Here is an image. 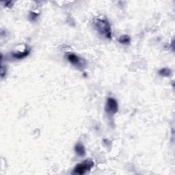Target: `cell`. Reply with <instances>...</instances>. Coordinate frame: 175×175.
Wrapping results in <instances>:
<instances>
[{
  "mask_svg": "<svg viewBox=\"0 0 175 175\" xmlns=\"http://www.w3.org/2000/svg\"><path fill=\"white\" fill-rule=\"evenodd\" d=\"M95 27L98 32L108 39H112V30L108 20L98 18L94 22Z\"/></svg>",
  "mask_w": 175,
  "mask_h": 175,
  "instance_id": "1",
  "label": "cell"
},
{
  "mask_svg": "<svg viewBox=\"0 0 175 175\" xmlns=\"http://www.w3.org/2000/svg\"><path fill=\"white\" fill-rule=\"evenodd\" d=\"M94 166V162L91 160H85L77 165L73 170V173L76 174H84L89 172Z\"/></svg>",
  "mask_w": 175,
  "mask_h": 175,
  "instance_id": "2",
  "label": "cell"
},
{
  "mask_svg": "<svg viewBox=\"0 0 175 175\" xmlns=\"http://www.w3.org/2000/svg\"><path fill=\"white\" fill-rule=\"evenodd\" d=\"M118 104L116 100L112 97H109L107 100L105 105V112L107 114L112 116L118 112Z\"/></svg>",
  "mask_w": 175,
  "mask_h": 175,
  "instance_id": "3",
  "label": "cell"
},
{
  "mask_svg": "<svg viewBox=\"0 0 175 175\" xmlns=\"http://www.w3.org/2000/svg\"><path fill=\"white\" fill-rule=\"evenodd\" d=\"M67 58L68 61H69L71 64H73V65L75 66H79L82 64V62H81V59L78 57V56L74 54H68L67 56Z\"/></svg>",
  "mask_w": 175,
  "mask_h": 175,
  "instance_id": "4",
  "label": "cell"
},
{
  "mask_svg": "<svg viewBox=\"0 0 175 175\" xmlns=\"http://www.w3.org/2000/svg\"><path fill=\"white\" fill-rule=\"evenodd\" d=\"M75 151L77 154L80 157H83L86 155V149L82 143H77L75 146Z\"/></svg>",
  "mask_w": 175,
  "mask_h": 175,
  "instance_id": "5",
  "label": "cell"
},
{
  "mask_svg": "<svg viewBox=\"0 0 175 175\" xmlns=\"http://www.w3.org/2000/svg\"><path fill=\"white\" fill-rule=\"evenodd\" d=\"M30 52V49L25 50L23 52H19V53H13L12 54V56L15 59H18V60H21V59H23L24 58H26V56L29 55Z\"/></svg>",
  "mask_w": 175,
  "mask_h": 175,
  "instance_id": "6",
  "label": "cell"
},
{
  "mask_svg": "<svg viewBox=\"0 0 175 175\" xmlns=\"http://www.w3.org/2000/svg\"><path fill=\"white\" fill-rule=\"evenodd\" d=\"M118 41L121 44H123V45H126V44L127 45V44L130 43L131 39L128 35H123L120 37L119 39H118Z\"/></svg>",
  "mask_w": 175,
  "mask_h": 175,
  "instance_id": "7",
  "label": "cell"
},
{
  "mask_svg": "<svg viewBox=\"0 0 175 175\" xmlns=\"http://www.w3.org/2000/svg\"><path fill=\"white\" fill-rule=\"evenodd\" d=\"M170 70L168 68H162L161 70L159 71V74L163 77H168L170 75Z\"/></svg>",
  "mask_w": 175,
  "mask_h": 175,
  "instance_id": "8",
  "label": "cell"
}]
</instances>
